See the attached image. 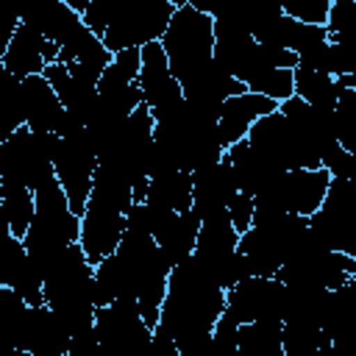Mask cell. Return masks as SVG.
Here are the masks:
<instances>
[{
    "label": "cell",
    "instance_id": "6da1fadb",
    "mask_svg": "<svg viewBox=\"0 0 356 356\" xmlns=\"http://www.w3.org/2000/svg\"><path fill=\"white\" fill-rule=\"evenodd\" d=\"M222 312H225V292L209 278V273L192 256L170 270L167 295L159 312V325L175 345L211 334Z\"/></svg>",
    "mask_w": 356,
    "mask_h": 356
},
{
    "label": "cell",
    "instance_id": "7a4b0ae2",
    "mask_svg": "<svg viewBox=\"0 0 356 356\" xmlns=\"http://www.w3.org/2000/svg\"><path fill=\"white\" fill-rule=\"evenodd\" d=\"M172 11V0H89L81 19L114 56L161 42Z\"/></svg>",
    "mask_w": 356,
    "mask_h": 356
},
{
    "label": "cell",
    "instance_id": "3957f363",
    "mask_svg": "<svg viewBox=\"0 0 356 356\" xmlns=\"http://www.w3.org/2000/svg\"><path fill=\"white\" fill-rule=\"evenodd\" d=\"M131 203H134V192L125 181L103 170H95L92 192L81 214V231H78V245L92 267L117 250Z\"/></svg>",
    "mask_w": 356,
    "mask_h": 356
},
{
    "label": "cell",
    "instance_id": "277c9868",
    "mask_svg": "<svg viewBox=\"0 0 356 356\" xmlns=\"http://www.w3.org/2000/svg\"><path fill=\"white\" fill-rule=\"evenodd\" d=\"M78 231L81 217L72 214L67 195L61 192L56 178L33 189V222L22 236V245L42 278L70 250V245L78 242Z\"/></svg>",
    "mask_w": 356,
    "mask_h": 356
},
{
    "label": "cell",
    "instance_id": "5b68a950",
    "mask_svg": "<svg viewBox=\"0 0 356 356\" xmlns=\"http://www.w3.org/2000/svg\"><path fill=\"white\" fill-rule=\"evenodd\" d=\"M309 220L298 214H278L261 222H250L245 234H239L236 250L245 256L250 275L275 278L278 267L292 256L298 242L306 236Z\"/></svg>",
    "mask_w": 356,
    "mask_h": 356
},
{
    "label": "cell",
    "instance_id": "8992f818",
    "mask_svg": "<svg viewBox=\"0 0 356 356\" xmlns=\"http://www.w3.org/2000/svg\"><path fill=\"white\" fill-rule=\"evenodd\" d=\"M159 44H161V50L167 56V64H170L172 78L175 81H184L200 64L211 61V50H214L211 17L203 14V11H197L186 0L178 3Z\"/></svg>",
    "mask_w": 356,
    "mask_h": 356
},
{
    "label": "cell",
    "instance_id": "52a82bcc",
    "mask_svg": "<svg viewBox=\"0 0 356 356\" xmlns=\"http://www.w3.org/2000/svg\"><path fill=\"white\" fill-rule=\"evenodd\" d=\"M328 184H331V175L323 167L281 172L267 189H261L253 197V222H261L278 214H298L309 220L323 206Z\"/></svg>",
    "mask_w": 356,
    "mask_h": 356
},
{
    "label": "cell",
    "instance_id": "ba28073f",
    "mask_svg": "<svg viewBox=\"0 0 356 356\" xmlns=\"http://www.w3.org/2000/svg\"><path fill=\"white\" fill-rule=\"evenodd\" d=\"M275 278L284 286H323L331 292L356 278V256L328 250L306 231L292 256L278 267Z\"/></svg>",
    "mask_w": 356,
    "mask_h": 356
},
{
    "label": "cell",
    "instance_id": "9c48e42d",
    "mask_svg": "<svg viewBox=\"0 0 356 356\" xmlns=\"http://www.w3.org/2000/svg\"><path fill=\"white\" fill-rule=\"evenodd\" d=\"M58 147L56 134L31 128L14 131L0 142V184H22L31 192L53 178V156Z\"/></svg>",
    "mask_w": 356,
    "mask_h": 356
},
{
    "label": "cell",
    "instance_id": "30bf717a",
    "mask_svg": "<svg viewBox=\"0 0 356 356\" xmlns=\"http://www.w3.org/2000/svg\"><path fill=\"white\" fill-rule=\"evenodd\" d=\"M95 170H97V153L86 139V131L58 136V147L53 156V178L67 195V203L75 217H81L86 209Z\"/></svg>",
    "mask_w": 356,
    "mask_h": 356
},
{
    "label": "cell",
    "instance_id": "8fae6325",
    "mask_svg": "<svg viewBox=\"0 0 356 356\" xmlns=\"http://www.w3.org/2000/svg\"><path fill=\"white\" fill-rule=\"evenodd\" d=\"M153 328L145 325L136 303L111 300L95 312V337L100 356H142Z\"/></svg>",
    "mask_w": 356,
    "mask_h": 356
},
{
    "label": "cell",
    "instance_id": "7c38bea8",
    "mask_svg": "<svg viewBox=\"0 0 356 356\" xmlns=\"http://www.w3.org/2000/svg\"><path fill=\"white\" fill-rule=\"evenodd\" d=\"M136 86L142 95V106L147 108V114L153 117V122L167 120L170 114H175L184 106V95H181V83L172 78L167 56L161 50L159 42L147 44L139 50V75H136Z\"/></svg>",
    "mask_w": 356,
    "mask_h": 356
},
{
    "label": "cell",
    "instance_id": "4fadbf2b",
    "mask_svg": "<svg viewBox=\"0 0 356 356\" xmlns=\"http://www.w3.org/2000/svg\"><path fill=\"white\" fill-rule=\"evenodd\" d=\"M245 142L250 145V150H256L264 161H270L275 170L286 172V170H317L320 161H314L292 136L286 120L281 117V111H270L261 120H256L245 136Z\"/></svg>",
    "mask_w": 356,
    "mask_h": 356
},
{
    "label": "cell",
    "instance_id": "5bb4252c",
    "mask_svg": "<svg viewBox=\"0 0 356 356\" xmlns=\"http://www.w3.org/2000/svg\"><path fill=\"white\" fill-rule=\"evenodd\" d=\"M286 306V286L278 278L250 275L225 292V314L245 323H281Z\"/></svg>",
    "mask_w": 356,
    "mask_h": 356
},
{
    "label": "cell",
    "instance_id": "9a60e30c",
    "mask_svg": "<svg viewBox=\"0 0 356 356\" xmlns=\"http://www.w3.org/2000/svg\"><path fill=\"white\" fill-rule=\"evenodd\" d=\"M19 22L31 31H36L42 39L56 44L58 50L72 42V36L83 28L81 14H75L64 0H31L22 6H14Z\"/></svg>",
    "mask_w": 356,
    "mask_h": 356
},
{
    "label": "cell",
    "instance_id": "2e32d148",
    "mask_svg": "<svg viewBox=\"0 0 356 356\" xmlns=\"http://www.w3.org/2000/svg\"><path fill=\"white\" fill-rule=\"evenodd\" d=\"M181 83V95H184V103H189L192 108H200V111H209V114H217L220 117V106L234 97V95H242L248 92L245 83H239L236 78H231L214 58L200 64L195 72H189Z\"/></svg>",
    "mask_w": 356,
    "mask_h": 356
},
{
    "label": "cell",
    "instance_id": "e0dca14e",
    "mask_svg": "<svg viewBox=\"0 0 356 356\" xmlns=\"http://www.w3.org/2000/svg\"><path fill=\"white\" fill-rule=\"evenodd\" d=\"M236 192L239 189H236L231 164L222 156L220 161L192 172V206L189 209L200 217V222L211 220V217H220V214H228L225 209L236 197Z\"/></svg>",
    "mask_w": 356,
    "mask_h": 356
},
{
    "label": "cell",
    "instance_id": "ac0fdd59",
    "mask_svg": "<svg viewBox=\"0 0 356 356\" xmlns=\"http://www.w3.org/2000/svg\"><path fill=\"white\" fill-rule=\"evenodd\" d=\"M56 58H58V47L19 22L0 64H3V72L22 81L28 75H42L44 67L53 64Z\"/></svg>",
    "mask_w": 356,
    "mask_h": 356
},
{
    "label": "cell",
    "instance_id": "d6986e66",
    "mask_svg": "<svg viewBox=\"0 0 356 356\" xmlns=\"http://www.w3.org/2000/svg\"><path fill=\"white\" fill-rule=\"evenodd\" d=\"M278 106L261 95H253V92H242V95H234L228 97L222 106H220V117H217V131H220V142L222 147L228 150L231 145L242 142L250 131V125L256 120H261L264 114L275 111Z\"/></svg>",
    "mask_w": 356,
    "mask_h": 356
},
{
    "label": "cell",
    "instance_id": "ffe728a7",
    "mask_svg": "<svg viewBox=\"0 0 356 356\" xmlns=\"http://www.w3.org/2000/svg\"><path fill=\"white\" fill-rule=\"evenodd\" d=\"M22 111H25V128L42 134H58V125L64 120L58 95L44 81V75L22 78Z\"/></svg>",
    "mask_w": 356,
    "mask_h": 356
},
{
    "label": "cell",
    "instance_id": "44dd1931",
    "mask_svg": "<svg viewBox=\"0 0 356 356\" xmlns=\"http://www.w3.org/2000/svg\"><path fill=\"white\" fill-rule=\"evenodd\" d=\"M197 231H200V217H197L192 209L167 214V217L161 220V225L156 228L153 239H156L159 253H161V259L167 261L170 270H172L175 264H181L184 259L192 256Z\"/></svg>",
    "mask_w": 356,
    "mask_h": 356
},
{
    "label": "cell",
    "instance_id": "7402d4cb",
    "mask_svg": "<svg viewBox=\"0 0 356 356\" xmlns=\"http://www.w3.org/2000/svg\"><path fill=\"white\" fill-rule=\"evenodd\" d=\"M225 159L231 164V172H234V181H236V189L242 195H250L256 197L261 189H267L278 175L281 170H275L270 161H264L256 150H250V145L242 139L236 145H231L225 150Z\"/></svg>",
    "mask_w": 356,
    "mask_h": 356
},
{
    "label": "cell",
    "instance_id": "603a6c76",
    "mask_svg": "<svg viewBox=\"0 0 356 356\" xmlns=\"http://www.w3.org/2000/svg\"><path fill=\"white\" fill-rule=\"evenodd\" d=\"M70 348V334L58 323V317L42 303L31 306L28 328H25V350L31 356H64Z\"/></svg>",
    "mask_w": 356,
    "mask_h": 356
},
{
    "label": "cell",
    "instance_id": "cb8c5ba5",
    "mask_svg": "<svg viewBox=\"0 0 356 356\" xmlns=\"http://www.w3.org/2000/svg\"><path fill=\"white\" fill-rule=\"evenodd\" d=\"M342 86H356V75L331 78L325 72H314V70H303V67L292 70V95L314 108H334Z\"/></svg>",
    "mask_w": 356,
    "mask_h": 356
},
{
    "label": "cell",
    "instance_id": "d4e9b609",
    "mask_svg": "<svg viewBox=\"0 0 356 356\" xmlns=\"http://www.w3.org/2000/svg\"><path fill=\"white\" fill-rule=\"evenodd\" d=\"M142 203H147L150 209H156L161 214L186 211L192 206V175L189 172H167V175L147 178Z\"/></svg>",
    "mask_w": 356,
    "mask_h": 356
},
{
    "label": "cell",
    "instance_id": "484cf974",
    "mask_svg": "<svg viewBox=\"0 0 356 356\" xmlns=\"http://www.w3.org/2000/svg\"><path fill=\"white\" fill-rule=\"evenodd\" d=\"M31 306L11 289L0 286V345L25 350V328H28Z\"/></svg>",
    "mask_w": 356,
    "mask_h": 356
},
{
    "label": "cell",
    "instance_id": "4316f807",
    "mask_svg": "<svg viewBox=\"0 0 356 356\" xmlns=\"http://www.w3.org/2000/svg\"><path fill=\"white\" fill-rule=\"evenodd\" d=\"M0 206L11 236L22 239L33 222V192L22 184H0Z\"/></svg>",
    "mask_w": 356,
    "mask_h": 356
},
{
    "label": "cell",
    "instance_id": "83f0119b",
    "mask_svg": "<svg viewBox=\"0 0 356 356\" xmlns=\"http://www.w3.org/2000/svg\"><path fill=\"white\" fill-rule=\"evenodd\" d=\"M25 125L22 111V81L3 72L0 75V142Z\"/></svg>",
    "mask_w": 356,
    "mask_h": 356
},
{
    "label": "cell",
    "instance_id": "f1b7e54d",
    "mask_svg": "<svg viewBox=\"0 0 356 356\" xmlns=\"http://www.w3.org/2000/svg\"><path fill=\"white\" fill-rule=\"evenodd\" d=\"M139 75V50H122L114 53L108 67L103 70L100 81H97V92H117L125 89L131 83H136Z\"/></svg>",
    "mask_w": 356,
    "mask_h": 356
},
{
    "label": "cell",
    "instance_id": "f546056e",
    "mask_svg": "<svg viewBox=\"0 0 356 356\" xmlns=\"http://www.w3.org/2000/svg\"><path fill=\"white\" fill-rule=\"evenodd\" d=\"M248 92L273 100L275 106L292 97V70H261L245 83Z\"/></svg>",
    "mask_w": 356,
    "mask_h": 356
},
{
    "label": "cell",
    "instance_id": "4dcf8cb0",
    "mask_svg": "<svg viewBox=\"0 0 356 356\" xmlns=\"http://www.w3.org/2000/svg\"><path fill=\"white\" fill-rule=\"evenodd\" d=\"M328 8H331V0H286V3H281V11L289 19L303 22V25H317V28H325Z\"/></svg>",
    "mask_w": 356,
    "mask_h": 356
},
{
    "label": "cell",
    "instance_id": "1f68e13d",
    "mask_svg": "<svg viewBox=\"0 0 356 356\" xmlns=\"http://www.w3.org/2000/svg\"><path fill=\"white\" fill-rule=\"evenodd\" d=\"M25 261H28V253H25L22 239L6 236L0 245V286H8Z\"/></svg>",
    "mask_w": 356,
    "mask_h": 356
},
{
    "label": "cell",
    "instance_id": "d6a6232c",
    "mask_svg": "<svg viewBox=\"0 0 356 356\" xmlns=\"http://www.w3.org/2000/svg\"><path fill=\"white\" fill-rule=\"evenodd\" d=\"M236 334H239V323L231 314H220L214 328H211V345L217 356H236Z\"/></svg>",
    "mask_w": 356,
    "mask_h": 356
},
{
    "label": "cell",
    "instance_id": "836d02e7",
    "mask_svg": "<svg viewBox=\"0 0 356 356\" xmlns=\"http://www.w3.org/2000/svg\"><path fill=\"white\" fill-rule=\"evenodd\" d=\"M225 211H228V220H231L234 231H236V234H245V231L250 228V222H253V197L236 192V197L228 203Z\"/></svg>",
    "mask_w": 356,
    "mask_h": 356
},
{
    "label": "cell",
    "instance_id": "e575fe53",
    "mask_svg": "<svg viewBox=\"0 0 356 356\" xmlns=\"http://www.w3.org/2000/svg\"><path fill=\"white\" fill-rule=\"evenodd\" d=\"M142 356H178V345L164 334L161 325H156L153 334H150V342L142 350Z\"/></svg>",
    "mask_w": 356,
    "mask_h": 356
},
{
    "label": "cell",
    "instance_id": "d590c367",
    "mask_svg": "<svg viewBox=\"0 0 356 356\" xmlns=\"http://www.w3.org/2000/svg\"><path fill=\"white\" fill-rule=\"evenodd\" d=\"M17 25H19V17H17L14 6L0 3V61H3L6 50H8V42H11V36H14Z\"/></svg>",
    "mask_w": 356,
    "mask_h": 356
},
{
    "label": "cell",
    "instance_id": "8d00e7d4",
    "mask_svg": "<svg viewBox=\"0 0 356 356\" xmlns=\"http://www.w3.org/2000/svg\"><path fill=\"white\" fill-rule=\"evenodd\" d=\"M64 356H100V348H97V337H95V328L86 331V334H78L70 339V348Z\"/></svg>",
    "mask_w": 356,
    "mask_h": 356
},
{
    "label": "cell",
    "instance_id": "74e56055",
    "mask_svg": "<svg viewBox=\"0 0 356 356\" xmlns=\"http://www.w3.org/2000/svg\"><path fill=\"white\" fill-rule=\"evenodd\" d=\"M0 356H31V353L22 350V348H6V345H0Z\"/></svg>",
    "mask_w": 356,
    "mask_h": 356
},
{
    "label": "cell",
    "instance_id": "f35d334b",
    "mask_svg": "<svg viewBox=\"0 0 356 356\" xmlns=\"http://www.w3.org/2000/svg\"><path fill=\"white\" fill-rule=\"evenodd\" d=\"M6 236H11V231H8V222H6V214H3V206H0V245H3Z\"/></svg>",
    "mask_w": 356,
    "mask_h": 356
},
{
    "label": "cell",
    "instance_id": "ab89813d",
    "mask_svg": "<svg viewBox=\"0 0 356 356\" xmlns=\"http://www.w3.org/2000/svg\"><path fill=\"white\" fill-rule=\"evenodd\" d=\"M0 75H3V64H0Z\"/></svg>",
    "mask_w": 356,
    "mask_h": 356
},
{
    "label": "cell",
    "instance_id": "60d3db41",
    "mask_svg": "<svg viewBox=\"0 0 356 356\" xmlns=\"http://www.w3.org/2000/svg\"><path fill=\"white\" fill-rule=\"evenodd\" d=\"M337 356H345V353H337Z\"/></svg>",
    "mask_w": 356,
    "mask_h": 356
}]
</instances>
